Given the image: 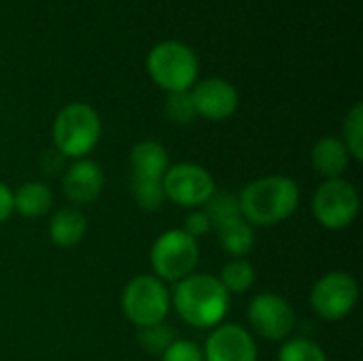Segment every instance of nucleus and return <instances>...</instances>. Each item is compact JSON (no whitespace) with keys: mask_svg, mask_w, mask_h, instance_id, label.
I'll return each mask as SVG.
<instances>
[{"mask_svg":"<svg viewBox=\"0 0 363 361\" xmlns=\"http://www.w3.org/2000/svg\"><path fill=\"white\" fill-rule=\"evenodd\" d=\"M313 168L328 181V179H342L347 168L351 166V153L345 147L342 138L323 136L315 143L311 151Z\"/></svg>","mask_w":363,"mask_h":361,"instance_id":"4468645a","label":"nucleus"},{"mask_svg":"<svg viewBox=\"0 0 363 361\" xmlns=\"http://www.w3.org/2000/svg\"><path fill=\"white\" fill-rule=\"evenodd\" d=\"M87 234V217L77 206H62L51 215L49 238L60 249L77 247Z\"/></svg>","mask_w":363,"mask_h":361,"instance_id":"dca6fc26","label":"nucleus"},{"mask_svg":"<svg viewBox=\"0 0 363 361\" xmlns=\"http://www.w3.org/2000/svg\"><path fill=\"white\" fill-rule=\"evenodd\" d=\"M219 283L223 285V289L232 296V294H245L253 287L255 283V268L247 262V260H232L228 262L221 272H219Z\"/></svg>","mask_w":363,"mask_h":361,"instance_id":"6ab92c4d","label":"nucleus"},{"mask_svg":"<svg viewBox=\"0 0 363 361\" xmlns=\"http://www.w3.org/2000/svg\"><path fill=\"white\" fill-rule=\"evenodd\" d=\"M170 306L187 326L198 330H213L223 321L230 309V294L223 289L217 277L194 272L187 279L174 283Z\"/></svg>","mask_w":363,"mask_h":361,"instance_id":"f03ea898","label":"nucleus"},{"mask_svg":"<svg viewBox=\"0 0 363 361\" xmlns=\"http://www.w3.org/2000/svg\"><path fill=\"white\" fill-rule=\"evenodd\" d=\"M215 232H217L221 249L225 253H230L234 260H245L253 251L255 232H253V226L247 223L242 217L215 228Z\"/></svg>","mask_w":363,"mask_h":361,"instance_id":"a211bd4d","label":"nucleus"},{"mask_svg":"<svg viewBox=\"0 0 363 361\" xmlns=\"http://www.w3.org/2000/svg\"><path fill=\"white\" fill-rule=\"evenodd\" d=\"M62 189H64V196L72 204H77V206L91 204L94 200H98V196L104 189L102 166L87 157L74 160V164H70L68 170L64 172Z\"/></svg>","mask_w":363,"mask_h":361,"instance_id":"ddd939ff","label":"nucleus"},{"mask_svg":"<svg viewBox=\"0 0 363 361\" xmlns=\"http://www.w3.org/2000/svg\"><path fill=\"white\" fill-rule=\"evenodd\" d=\"M168 168H170V160H168V151L164 149V145L155 140H143L132 147L130 151L132 179L162 181Z\"/></svg>","mask_w":363,"mask_h":361,"instance_id":"2eb2a0df","label":"nucleus"},{"mask_svg":"<svg viewBox=\"0 0 363 361\" xmlns=\"http://www.w3.org/2000/svg\"><path fill=\"white\" fill-rule=\"evenodd\" d=\"M166 115L174 123H191L196 119V109H194V102H191V94L189 91L170 94L168 102H166Z\"/></svg>","mask_w":363,"mask_h":361,"instance_id":"b1692460","label":"nucleus"},{"mask_svg":"<svg viewBox=\"0 0 363 361\" xmlns=\"http://www.w3.org/2000/svg\"><path fill=\"white\" fill-rule=\"evenodd\" d=\"M211 230H213V226H211V219L206 217L204 211H191L187 215L183 232H187L191 238H200V236L208 234Z\"/></svg>","mask_w":363,"mask_h":361,"instance_id":"bb28decb","label":"nucleus"},{"mask_svg":"<svg viewBox=\"0 0 363 361\" xmlns=\"http://www.w3.org/2000/svg\"><path fill=\"white\" fill-rule=\"evenodd\" d=\"M162 361H204L202 349L185 338H177L164 353Z\"/></svg>","mask_w":363,"mask_h":361,"instance_id":"a878e982","label":"nucleus"},{"mask_svg":"<svg viewBox=\"0 0 363 361\" xmlns=\"http://www.w3.org/2000/svg\"><path fill=\"white\" fill-rule=\"evenodd\" d=\"M204 213L211 219L213 230L228 223V221H234V219L242 217L240 206H238V196L228 194V191H215L208 198V202L204 204Z\"/></svg>","mask_w":363,"mask_h":361,"instance_id":"aec40b11","label":"nucleus"},{"mask_svg":"<svg viewBox=\"0 0 363 361\" xmlns=\"http://www.w3.org/2000/svg\"><path fill=\"white\" fill-rule=\"evenodd\" d=\"M200 262L198 240L183 230H168L155 238L151 247V268L153 277L168 283H179L194 274Z\"/></svg>","mask_w":363,"mask_h":361,"instance_id":"423d86ee","label":"nucleus"},{"mask_svg":"<svg viewBox=\"0 0 363 361\" xmlns=\"http://www.w3.org/2000/svg\"><path fill=\"white\" fill-rule=\"evenodd\" d=\"M53 206V191L40 181H28L13 191V213L26 219H38Z\"/></svg>","mask_w":363,"mask_h":361,"instance_id":"f3484780","label":"nucleus"},{"mask_svg":"<svg viewBox=\"0 0 363 361\" xmlns=\"http://www.w3.org/2000/svg\"><path fill=\"white\" fill-rule=\"evenodd\" d=\"M191 102L196 109V115L211 119V121H223L234 115L238 109V91L232 83L223 79H204L200 81L191 91Z\"/></svg>","mask_w":363,"mask_h":361,"instance_id":"f8f14e48","label":"nucleus"},{"mask_svg":"<svg viewBox=\"0 0 363 361\" xmlns=\"http://www.w3.org/2000/svg\"><path fill=\"white\" fill-rule=\"evenodd\" d=\"M174 332L170 328H166L164 323L153 326V328H143L140 330V345L149 351V353H164L172 343H174Z\"/></svg>","mask_w":363,"mask_h":361,"instance_id":"393cba45","label":"nucleus"},{"mask_svg":"<svg viewBox=\"0 0 363 361\" xmlns=\"http://www.w3.org/2000/svg\"><path fill=\"white\" fill-rule=\"evenodd\" d=\"M357 300V281L347 272H328L311 289V306L323 321H340L349 317Z\"/></svg>","mask_w":363,"mask_h":361,"instance_id":"1a4fd4ad","label":"nucleus"},{"mask_svg":"<svg viewBox=\"0 0 363 361\" xmlns=\"http://www.w3.org/2000/svg\"><path fill=\"white\" fill-rule=\"evenodd\" d=\"M345 147L351 153V160L362 162L363 160V104L357 102L345 117Z\"/></svg>","mask_w":363,"mask_h":361,"instance_id":"412c9836","label":"nucleus"},{"mask_svg":"<svg viewBox=\"0 0 363 361\" xmlns=\"http://www.w3.org/2000/svg\"><path fill=\"white\" fill-rule=\"evenodd\" d=\"M132 196L136 204L143 211H160L166 202L164 185L162 181H149V179H132Z\"/></svg>","mask_w":363,"mask_h":361,"instance_id":"4be33fe9","label":"nucleus"},{"mask_svg":"<svg viewBox=\"0 0 363 361\" xmlns=\"http://www.w3.org/2000/svg\"><path fill=\"white\" fill-rule=\"evenodd\" d=\"M121 311L138 330L160 326L170 311V291L157 277L138 274L121 294Z\"/></svg>","mask_w":363,"mask_h":361,"instance_id":"39448f33","label":"nucleus"},{"mask_svg":"<svg viewBox=\"0 0 363 361\" xmlns=\"http://www.w3.org/2000/svg\"><path fill=\"white\" fill-rule=\"evenodd\" d=\"M147 70L155 85L170 94L189 91L198 79V57L194 49L179 40L155 45L147 57Z\"/></svg>","mask_w":363,"mask_h":361,"instance_id":"20e7f679","label":"nucleus"},{"mask_svg":"<svg viewBox=\"0 0 363 361\" xmlns=\"http://www.w3.org/2000/svg\"><path fill=\"white\" fill-rule=\"evenodd\" d=\"M313 215L325 230H345L359 215V194L347 179L323 181L313 196Z\"/></svg>","mask_w":363,"mask_h":361,"instance_id":"0eeeda50","label":"nucleus"},{"mask_svg":"<svg viewBox=\"0 0 363 361\" xmlns=\"http://www.w3.org/2000/svg\"><path fill=\"white\" fill-rule=\"evenodd\" d=\"M162 185H164L166 200L174 202L177 206L194 209V211L198 206H204L208 198L217 191L213 174L204 166L191 162H181L170 166L162 179Z\"/></svg>","mask_w":363,"mask_h":361,"instance_id":"6e6552de","label":"nucleus"},{"mask_svg":"<svg viewBox=\"0 0 363 361\" xmlns=\"http://www.w3.org/2000/svg\"><path fill=\"white\" fill-rule=\"evenodd\" d=\"M247 319L253 332L270 343L287 340L296 328V313L291 304L283 296L272 291L257 294L251 300L247 309Z\"/></svg>","mask_w":363,"mask_h":361,"instance_id":"9d476101","label":"nucleus"},{"mask_svg":"<svg viewBox=\"0 0 363 361\" xmlns=\"http://www.w3.org/2000/svg\"><path fill=\"white\" fill-rule=\"evenodd\" d=\"M13 215V191L0 181V226Z\"/></svg>","mask_w":363,"mask_h":361,"instance_id":"cd10ccee","label":"nucleus"},{"mask_svg":"<svg viewBox=\"0 0 363 361\" xmlns=\"http://www.w3.org/2000/svg\"><path fill=\"white\" fill-rule=\"evenodd\" d=\"M300 204V187L283 174H268L251 181L238 194L240 215L253 228H272L289 219Z\"/></svg>","mask_w":363,"mask_h":361,"instance_id":"f257e3e1","label":"nucleus"},{"mask_svg":"<svg viewBox=\"0 0 363 361\" xmlns=\"http://www.w3.org/2000/svg\"><path fill=\"white\" fill-rule=\"evenodd\" d=\"M102 123L94 106L85 102L66 104L53 121V143L64 157L81 160L100 140Z\"/></svg>","mask_w":363,"mask_h":361,"instance_id":"7ed1b4c3","label":"nucleus"},{"mask_svg":"<svg viewBox=\"0 0 363 361\" xmlns=\"http://www.w3.org/2000/svg\"><path fill=\"white\" fill-rule=\"evenodd\" d=\"M279 361H328V355L311 338H291L283 343Z\"/></svg>","mask_w":363,"mask_h":361,"instance_id":"5701e85b","label":"nucleus"},{"mask_svg":"<svg viewBox=\"0 0 363 361\" xmlns=\"http://www.w3.org/2000/svg\"><path fill=\"white\" fill-rule=\"evenodd\" d=\"M202 355L204 361H257V345L242 326L219 323L211 330Z\"/></svg>","mask_w":363,"mask_h":361,"instance_id":"9b49d317","label":"nucleus"}]
</instances>
